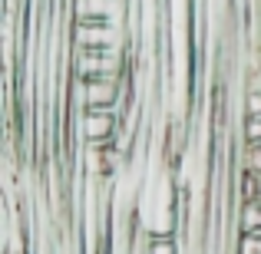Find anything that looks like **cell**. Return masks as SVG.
I'll list each match as a JSON object with an SVG mask.
<instances>
[{
  "instance_id": "6da1fadb",
  "label": "cell",
  "mask_w": 261,
  "mask_h": 254,
  "mask_svg": "<svg viewBox=\"0 0 261 254\" xmlns=\"http://www.w3.org/2000/svg\"><path fill=\"white\" fill-rule=\"evenodd\" d=\"M80 135L89 146H113L119 135V112L116 109H83Z\"/></svg>"
},
{
  "instance_id": "7a4b0ae2",
  "label": "cell",
  "mask_w": 261,
  "mask_h": 254,
  "mask_svg": "<svg viewBox=\"0 0 261 254\" xmlns=\"http://www.w3.org/2000/svg\"><path fill=\"white\" fill-rule=\"evenodd\" d=\"M238 231H261V198H248L238 211Z\"/></svg>"
},
{
  "instance_id": "3957f363",
  "label": "cell",
  "mask_w": 261,
  "mask_h": 254,
  "mask_svg": "<svg viewBox=\"0 0 261 254\" xmlns=\"http://www.w3.org/2000/svg\"><path fill=\"white\" fill-rule=\"evenodd\" d=\"M235 254H261V231H238Z\"/></svg>"
},
{
  "instance_id": "277c9868",
  "label": "cell",
  "mask_w": 261,
  "mask_h": 254,
  "mask_svg": "<svg viewBox=\"0 0 261 254\" xmlns=\"http://www.w3.org/2000/svg\"><path fill=\"white\" fill-rule=\"evenodd\" d=\"M245 142L261 146V116H245Z\"/></svg>"
},
{
  "instance_id": "5b68a950",
  "label": "cell",
  "mask_w": 261,
  "mask_h": 254,
  "mask_svg": "<svg viewBox=\"0 0 261 254\" xmlns=\"http://www.w3.org/2000/svg\"><path fill=\"white\" fill-rule=\"evenodd\" d=\"M245 116H261V89H251L245 96Z\"/></svg>"
}]
</instances>
